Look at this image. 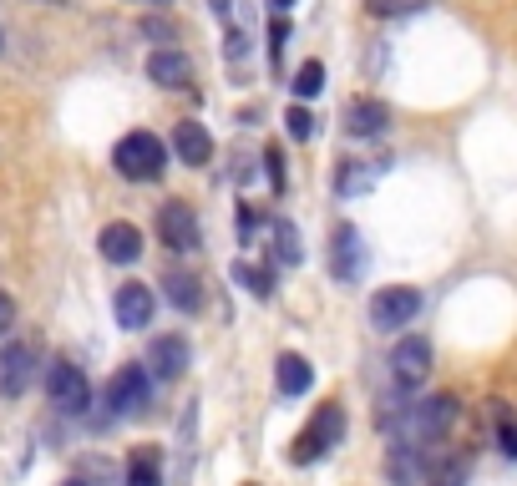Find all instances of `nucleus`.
<instances>
[{
  "instance_id": "412c9836",
  "label": "nucleus",
  "mask_w": 517,
  "mask_h": 486,
  "mask_svg": "<svg viewBox=\"0 0 517 486\" xmlns=\"http://www.w3.org/2000/svg\"><path fill=\"white\" fill-rule=\"evenodd\" d=\"M376 178H381V162H376V168H365V162H340L335 193H340V198H355V193H365V188H371Z\"/></svg>"
},
{
  "instance_id": "39448f33",
  "label": "nucleus",
  "mask_w": 517,
  "mask_h": 486,
  "mask_svg": "<svg viewBox=\"0 0 517 486\" xmlns=\"http://www.w3.org/2000/svg\"><path fill=\"white\" fill-rule=\"evenodd\" d=\"M46 395H51V405L61 416H82L87 405H92V385H87V375L71 365V360H51V370H46Z\"/></svg>"
},
{
  "instance_id": "20e7f679",
  "label": "nucleus",
  "mask_w": 517,
  "mask_h": 486,
  "mask_svg": "<svg viewBox=\"0 0 517 486\" xmlns=\"http://www.w3.org/2000/svg\"><path fill=\"white\" fill-rule=\"evenodd\" d=\"M416 314H421V289H411V284H391V289L371 294V330H381V335L406 330Z\"/></svg>"
},
{
  "instance_id": "f03ea898",
  "label": "nucleus",
  "mask_w": 517,
  "mask_h": 486,
  "mask_svg": "<svg viewBox=\"0 0 517 486\" xmlns=\"http://www.w3.org/2000/svg\"><path fill=\"white\" fill-rule=\"evenodd\" d=\"M340 436H345V411L330 400L325 411H315V416H310V426H305L300 436H294L289 461H294V466H310V461H320L325 451H335V446H340Z\"/></svg>"
},
{
  "instance_id": "4be33fe9",
  "label": "nucleus",
  "mask_w": 517,
  "mask_h": 486,
  "mask_svg": "<svg viewBox=\"0 0 517 486\" xmlns=\"http://www.w3.org/2000/svg\"><path fill=\"white\" fill-rule=\"evenodd\" d=\"M229 274H234V284H239V289H249L254 299H269V294H274V269H254V264L234 259V269H229Z\"/></svg>"
},
{
  "instance_id": "c756f323",
  "label": "nucleus",
  "mask_w": 517,
  "mask_h": 486,
  "mask_svg": "<svg viewBox=\"0 0 517 486\" xmlns=\"http://www.w3.org/2000/svg\"><path fill=\"white\" fill-rule=\"evenodd\" d=\"M234 223H239V238L249 243V233H254V208H249V203H239V218H234Z\"/></svg>"
},
{
  "instance_id": "6ab92c4d",
  "label": "nucleus",
  "mask_w": 517,
  "mask_h": 486,
  "mask_svg": "<svg viewBox=\"0 0 517 486\" xmlns=\"http://www.w3.org/2000/svg\"><path fill=\"white\" fill-rule=\"evenodd\" d=\"M274 380H279V395H305V390L315 385V370H310L305 355H279Z\"/></svg>"
},
{
  "instance_id": "aec40b11",
  "label": "nucleus",
  "mask_w": 517,
  "mask_h": 486,
  "mask_svg": "<svg viewBox=\"0 0 517 486\" xmlns=\"http://www.w3.org/2000/svg\"><path fill=\"white\" fill-rule=\"evenodd\" d=\"M127 486H163V456H158V446H137L127 456Z\"/></svg>"
},
{
  "instance_id": "a878e982",
  "label": "nucleus",
  "mask_w": 517,
  "mask_h": 486,
  "mask_svg": "<svg viewBox=\"0 0 517 486\" xmlns=\"http://www.w3.org/2000/svg\"><path fill=\"white\" fill-rule=\"evenodd\" d=\"M284 46H289V21L274 16V21H269V56H274V71L284 66Z\"/></svg>"
},
{
  "instance_id": "393cba45",
  "label": "nucleus",
  "mask_w": 517,
  "mask_h": 486,
  "mask_svg": "<svg viewBox=\"0 0 517 486\" xmlns=\"http://www.w3.org/2000/svg\"><path fill=\"white\" fill-rule=\"evenodd\" d=\"M284 127H289L294 142H310V137H315V117H310L305 107H289V112H284Z\"/></svg>"
},
{
  "instance_id": "473e14b6",
  "label": "nucleus",
  "mask_w": 517,
  "mask_h": 486,
  "mask_svg": "<svg viewBox=\"0 0 517 486\" xmlns=\"http://www.w3.org/2000/svg\"><path fill=\"white\" fill-rule=\"evenodd\" d=\"M208 6H213V16H229V6H234V0H208Z\"/></svg>"
},
{
  "instance_id": "6e6552de",
  "label": "nucleus",
  "mask_w": 517,
  "mask_h": 486,
  "mask_svg": "<svg viewBox=\"0 0 517 486\" xmlns=\"http://www.w3.org/2000/svg\"><path fill=\"white\" fill-rule=\"evenodd\" d=\"M158 238L168 243L173 254H193L198 249V213L188 208V203H163L158 208Z\"/></svg>"
},
{
  "instance_id": "5701e85b",
  "label": "nucleus",
  "mask_w": 517,
  "mask_h": 486,
  "mask_svg": "<svg viewBox=\"0 0 517 486\" xmlns=\"http://www.w3.org/2000/svg\"><path fill=\"white\" fill-rule=\"evenodd\" d=\"M274 259L284 264V269H294L305 259V249H300V228L294 223H274Z\"/></svg>"
},
{
  "instance_id": "423d86ee",
  "label": "nucleus",
  "mask_w": 517,
  "mask_h": 486,
  "mask_svg": "<svg viewBox=\"0 0 517 486\" xmlns=\"http://www.w3.org/2000/svg\"><path fill=\"white\" fill-rule=\"evenodd\" d=\"M147 400H153V380H147L142 365H122L112 380H107V405L117 416H142Z\"/></svg>"
},
{
  "instance_id": "2eb2a0df",
  "label": "nucleus",
  "mask_w": 517,
  "mask_h": 486,
  "mask_svg": "<svg viewBox=\"0 0 517 486\" xmlns=\"http://www.w3.org/2000/svg\"><path fill=\"white\" fill-rule=\"evenodd\" d=\"M97 249L107 264H137L142 259V233L132 223H107L102 238H97Z\"/></svg>"
},
{
  "instance_id": "7ed1b4c3",
  "label": "nucleus",
  "mask_w": 517,
  "mask_h": 486,
  "mask_svg": "<svg viewBox=\"0 0 517 486\" xmlns=\"http://www.w3.org/2000/svg\"><path fill=\"white\" fill-rule=\"evenodd\" d=\"M452 421H457V400H452V395H431V400L411 405L406 436H401V441H411V446H431V441H441V436L452 431Z\"/></svg>"
},
{
  "instance_id": "72a5a7b5",
  "label": "nucleus",
  "mask_w": 517,
  "mask_h": 486,
  "mask_svg": "<svg viewBox=\"0 0 517 486\" xmlns=\"http://www.w3.org/2000/svg\"><path fill=\"white\" fill-rule=\"evenodd\" d=\"M269 6H274V16H284V11L294 6V0H269Z\"/></svg>"
},
{
  "instance_id": "f3484780",
  "label": "nucleus",
  "mask_w": 517,
  "mask_h": 486,
  "mask_svg": "<svg viewBox=\"0 0 517 486\" xmlns=\"http://www.w3.org/2000/svg\"><path fill=\"white\" fill-rule=\"evenodd\" d=\"M163 294H168V304H178L183 314H198V309H203V279H198V274H183V269L168 274V279H163Z\"/></svg>"
},
{
  "instance_id": "1a4fd4ad",
  "label": "nucleus",
  "mask_w": 517,
  "mask_h": 486,
  "mask_svg": "<svg viewBox=\"0 0 517 486\" xmlns=\"http://www.w3.org/2000/svg\"><path fill=\"white\" fill-rule=\"evenodd\" d=\"M330 274H335L340 284L365 279V243H360V228H355V223H340V228H335V243H330Z\"/></svg>"
},
{
  "instance_id": "9d476101",
  "label": "nucleus",
  "mask_w": 517,
  "mask_h": 486,
  "mask_svg": "<svg viewBox=\"0 0 517 486\" xmlns=\"http://www.w3.org/2000/svg\"><path fill=\"white\" fill-rule=\"evenodd\" d=\"M31 380H36V350L31 345H21V340H11V345H0V395H26L31 390Z\"/></svg>"
},
{
  "instance_id": "0eeeda50",
  "label": "nucleus",
  "mask_w": 517,
  "mask_h": 486,
  "mask_svg": "<svg viewBox=\"0 0 517 486\" xmlns=\"http://www.w3.org/2000/svg\"><path fill=\"white\" fill-rule=\"evenodd\" d=\"M391 375H396L401 390L426 385V375H431V340H426V335H406V340L391 350Z\"/></svg>"
},
{
  "instance_id": "2f4dec72",
  "label": "nucleus",
  "mask_w": 517,
  "mask_h": 486,
  "mask_svg": "<svg viewBox=\"0 0 517 486\" xmlns=\"http://www.w3.org/2000/svg\"><path fill=\"white\" fill-rule=\"evenodd\" d=\"M365 6H371L376 16H391V11H401V0H365Z\"/></svg>"
},
{
  "instance_id": "dca6fc26",
  "label": "nucleus",
  "mask_w": 517,
  "mask_h": 486,
  "mask_svg": "<svg viewBox=\"0 0 517 486\" xmlns=\"http://www.w3.org/2000/svg\"><path fill=\"white\" fill-rule=\"evenodd\" d=\"M173 152L188 162V168H203V162L213 157V137L203 122H178L173 127Z\"/></svg>"
},
{
  "instance_id": "f704fd0d",
  "label": "nucleus",
  "mask_w": 517,
  "mask_h": 486,
  "mask_svg": "<svg viewBox=\"0 0 517 486\" xmlns=\"http://www.w3.org/2000/svg\"><path fill=\"white\" fill-rule=\"evenodd\" d=\"M56 486H87V481H77V476H66V481H56Z\"/></svg>"
},
{
  "instance_id": "f257e3e1",
  "label": "nucleus",
  "mask_w": 517,
  "mask_h": 486,
  "mask_svg": "<svg viewBox=\"0 0 517 486\" xmlns=\"http://www.w3.org/2000/svg\"><path fill=\"white\" fill-rule=\"evenodd\" d=\"M163 137H153V132H127L122 142H117V152H112V162H117V173L122 178H132V183H153V178H163Z\"/></svg>"
},
{
  "instance_id": "a211bd4d",
  "label": "nucleus",
  "mask_w": 517,
  "mask_h": 486,
  "mask_svg": "<svg viewBox=\"0 0 517 486\" xmlns=\"http://www.w3.org/2000/svg\"><path fill=\"white\" fill-rule=\"evenodd\" d=\"M421 446H411V441H396L391 451H386V476L396 481V486H416L421 481V456H416Z\"/></svg>"
},
{
  "instance_id": "e433bc0d",
  "label": "nucleus",
  "mask_w": 517,
  "mask_h": 486,
  "mask_svg": "<svg viewBox=\"0 0 517 486\" xmlns=\"http://www.w3.org/2000/svg\"><path fill=\"white\" fill-rule=\"evenodd\" d=\"M0 46H6V36H0Z\"/></svg>"
},
{
  "instance_id": "b1692460",
  "label": "nucleus",
  "mask_w": 517,
  "mask_h": 486,
  "mask_svg": "<svg viewBox=\"0 0 517 486\" xmlns=\"http://www.w3.org/2000/svg\"><path fill=\"white\" fill-rule=\"evenodd\" d=\"M289 87H294V97H300V102L320 97V92H325V61H305L300 71H294V81H289Z\"/></svg>"
},
{
  "instance_id": "c85d7f7f",
  "label": "nucleus",
  "mask_w": 517,
  "mask_h": 486,
  "mask_svg": "<svg viewBox=\"0 0 517 486\" xmlns=\"http://www.w3.org/2000/svg\"><path fill=\"white\" fill-rule=\"evenodd\" d=\"M11 324H16V299L0 289V335H11Z\"/></svg>"
},
{
  "instance_id": "bb28decb",
  "label": "nucleus",
  "mask_w": 517,
  "mask_h": 486,
  "mask_svg": "<svg viewBox=\"0 0 517 486\" xmlns=\"http://www.w3.org/2000/svg\"><path fill=\"white\" fill-rule=\"evenodd\" d=\"M264 162H269V188H274V193H284V152H279V142H269V147H264Z\"/></svg>"
},
{
  "instance_id": "4468645a",
  "label": "nucleus",
  "mask_w": 517,
  "mask_h": 486,
  "mask_svg": "<svg viewBox=\"0 0 517 486\" xmlns=\"http://www.w3.org/2000/svg\"><path fill=\"white\" fill-rule=\"evenodd\" d=\"M386 122H391V112H386V102H376V97H350V102H345V132H350V137H381Z\"/></svg>"
},
{
  "instance_id": "7c9ffc66",
  "label": "nucleus",
  "mask_w": 517,
  "mask_h": 486,
  "mask_svg": "<svg viewBox=\"0 0 517 486\" xmlns=\"http://www.w3.org/2000/svg\"><path fill=\"white\" fill-rule=\"evenodd\" d=\"M497 441H502V451H507V456H517V426H512V421H502Z\"/></svg>"
},
{
  "instance_id": "9b49d317",
  "label": "nucleus",
  "mask_w": 517,
  "mask_h": 486,
  "mask_svg": "<svg viewBox=\"0 0 517 486\" xmlns=\"http://www.w3.org/2000/svg\"><path fill=\"white\" fill-rule=\"evenodd\" d=\"M147 81L163 92H188V81H193V61L173 46H158L153 56H147Z\"/></svg>"
},
{
  "instance_id": "cd10ccee",
  "label": "nucleus",
  "mask_w": 517,
  "mask_h": 486,
  "mask_svg": "<svg viewBox=\"0 0 517 486\" xmlns=\"http://www.w3.org/2000/svg\"><path fill=\"white\" fill-rule=\"evenodd\" d=\"M224 56H229V66H239V61L249 56V31H239V26H234V31H229V46H224Z\"/></svg>"
},
{
  "instance_id": "c9c22d12",
  "label": "nucleus",
  "mask_w": 517,
  "mask_h": 486,
  "mask_svg": "<svg viewBox=\"0 0 517 486\" xmlns=\"http://www.w3.org/2000/svg\"><path fill=\"white\" fill-rule=\"evenodd\" d=\"M51 6H66V0H51Z\"/></svg>"
},
{
  "instance_id": "f8f14e48",
  "label": "nucleus",
  "mask_w": 517,
  "mask_h": 486,
  "mask_svg": "<svg viewBox=\"0 0 517 486\" xmlns=\"http://www.w3.org/2000/svg\"><path fill=\"white\" fill-rule=\"evenodd\" d=\"M112 309H117L122 330H147V324H153L158 299H153V289H147V284H122L117 299H112Z\"/></svg>"
},
{
  "instance_id": "ddd939ff",
  "label": "nucleus",
  "mask_w": 517,
  "mask_h": 486,
  "mask_svg": "<svg viewBox=\"0 0 517 486\" xmlns=\"http://www.w3.org/2000/svg\"><path fill=\"white\" fill-rule=\"evenodd\" d=\"M147 365H153L158 380H178V375H188L193 350H188L183 335H163V340H153V350H147Z\"/></svg>"
}]
</instances>
